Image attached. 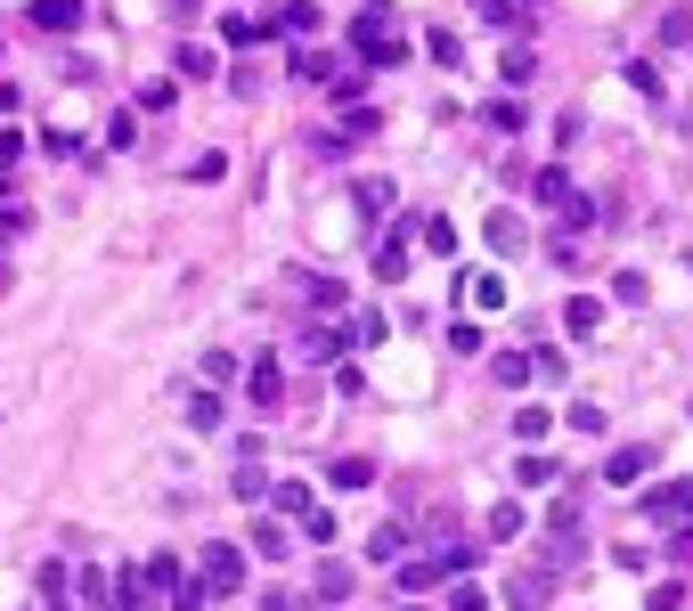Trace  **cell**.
Segmentation results:
<instances>
[{"mask_svg":"<svg viewBox=\"0 0 693 611\" xmlns=\"http://www.w3.org/2000/svg\"><path fill=\"white\" fill-rule=\"evenodd\" d=\"M351 57H360L367 74H384V66L408 57V41L392 33V9H360V17H351Z\"/></svg>","mask_w":693,"mask_h":611,"instance_id":"cell-1","label":"cell"},{"mask_svg":"<svg viewBox=\"0 0 693 611\" xmlns=\"http://www.w3.org/2000/svg\"><path fill=\"white\" fill-rule=\"evenodd\" d=\"M196 579H204V596H245V546L237 538H213V546H204V555H196Z\"/></svg>","mask_w":693,"mask_h":611,"instance_id":"cell-2","label":"cell"},{"mask_svg":"<svg viewBox=\"0 0 693 611\" xmlns=\"http://www.w3.org/2000/svg\"><path fill=\"white\" fill-rule=\"evenodd\" d=\"M286 286L302 293L319 319H351V286H343V278H319V269H286Z\"/></svg>","mask_w":693,"mask_h":611,"instance_id":"cell-3","label":"cell"},{"mask_svg":"<svg viewBox=\"0 0 693 611\" xmlns=\"http://www.w3.org/2000/svg\"><path fill=\"white\" fill-rule=\"evenodd\" d=\"M653 465H661V449H653V440H620V449L604 457V481H612V490H637V481L653 473Z\"/></svg>","mask_w":693,"mask_h":611,"instance_id":"cell-4","label":"cell"},{"mask_svg":"<svg viewBox=\"0 0 693 611\" xmlns=\"http://www.w3.org/2000/svg\"><path fill=\"white\" fill-rule=\"evenodd\" d=\"M343 351H351V319H319V326H302V360H310V367H343Z\"/></svg>","mask_w":693,"mask_h":611,"instance_id":"cell-5","label":"cell"},{"mask_svg":"<svg viewBox=\"0 0 693 611\" xmlns=\"http://www.w3.org/2000/svg\"><path fill=\"white\" fill-rule=\"evenodd\" d=\"M262 25H269V41H310V33L327 25V17H319V0H286V9H269V17H262Z\"/></svg>","mask_w":693,"mask_h":611,"instance_id":"cell-6","label":"cell"},{"mask_svg":"<svg viewBox=\"0 0 693 611\" xmlns=\"http://www.w3.org/2000/svg\"><path fill=\"white\" fill-rule=\"evenodd\" d=\"M90 17V0H25V25L33 33H74Z\"/></svg>","mask_w":693,"mask_h":611,"instance_id":"cell-7","label":"cell"},{"mask_svg":"<svg viewBox=\"0 0 693 611\" xmlns=\"http://www.w3.org/2000/svg\"><path fill=\"white\" fill-rule=\"evenodd\" d=\"M457 302L466 310H507V278L498 269H457Z\"/></svg>","mask_w":693,"mask_h":611,"instance_id":"cell-8","label":"cell"},{"mask_svg":"<svg viewBox=\"0 0 693 611\" xmlns=\"http://www.w3.org/2000/svg\"><path fill=\"white\" fill-rule=\"evenodd\" d=\"M490 384H507V392H531L539 384V351H522V343H507L490 360Z\"/></svg>","mask_w":693,"mask_h":611,"instance_id":"cell-9","label":"cell"},{"mask_svg":"<svg viewBox=\"0 0 693 611\" xmlns=\"http://www.w3.org/2000/svg\"><path fill=\"white\" fill-rule=\"evenodd\" d=\"M269 514H278V522H302V514H319V497H310V481L278 473V481H269Z\"/></svg>","mask_w":693,"mask_h":611,"instance_id":"cell-10","label":"cell"},{"mask_svg":"<svg viewBox=\"0 0 693 611\" xmlns=\"http://www.w3.org/2000/svg\"><path fill=\"white\" fill-rule=\"evenodd\" d=\"M563 334H572V343H596L604 334V293H572V302H563Z\"/></svg>","mask_w":693,"mask_h":611,"instance_id":"cell-11","label":"cell"},{"mask_svg":"<svg viewBox=\"0 0 693 611\" xmlns=\"http://www.w3.org/2000/svg\"><path fill=\"white\" fill-rule=\"evenodd\" d=\"M367 562L401 571V562H408V522H375V530H367Z\"/></svg>","mask_w":693,"mask_h":611,"instance_id":"cell-12","label":"cell"},{"mask_svg":"<svg viewBox=\"0 0 693 611\" xmlns=\"http://www.w3.org/2000/svg\"><path fill=\"white\" fill-rule=\"evenodd\" d=\"M245 392H254V408H278V399H286V367H278V351H262V360H254Z\"/></svg>","mask_w":693,"mask_h":611,"instance_id":"cell-13","label":"cell"},{"mask_svg":"<svg viewBox=\"0 0 693 611\" xmlns=\"http://www.w3.org/2000/svg\"><path fill=\"white\" fill-rule=\"evenodd\" d=\"M644 505H653V522H669V530H678V522H693V481L678 473V481H669V490H653Z\"/></svg>","mask_w":693,"mask_h":611,"instance_id":"cell-14","label":"cell"},{"mask_svg":"<svg viewBox=\"0 0 693 611\" xmlns=\"http://www.w3.org/2000/svg\"><path fill=\"white\" fill-rule=\"evenodd\" d=\"M408 237H416V221H401V237L375 245V278H384V286H401V278H408Z\"/></svg>","mask_w":693,"mask_h":611,"instance_id":"cell-15","label":"cell"},{"mask_svg":"<svg viewBox=\"0 0 693 611\" xmlns=\"http://www.w3.org/2000/svg\"><path fill=\"white\" fill-rule=\"evenodd\" d=\"M555 481H563V465H555L547 449H522L514 457V490H555Z\"/></svg>","mask_w":693,"mask_h":611,"instance_id":"cell-16","label":"cell"},{"mask_svg":"<svg viewBox=\"0 0 693 611\" xmlns=\"http://www.w3.org/2000/svg\"><path fill=\"white\" fill-rule=\"evenodd\" d=\"M351 213H360V228H375L392 213V180H351Z\"/></svg>","mask_w":693,"mask_h":611,"instance_id":"cell-17","label":"cell"},{"mask_svg":"<svg viewBox=\"0 0 693 611\" xmlns=\"http://www.w3.org/2000/svg\"><path fill=\"white\" fill-rule=\"evenodd\" d=\"M74 596H82V611H115V571L82 562V571H74Z\"/></svg>","mask_w":693,"mask_h":611,"instance_id":"cell-18","label":"cell"},{"mask_svg":"<svg viewBox=\"0 0 693 611\" xmlns=\"http://www.w3.org/2000/svg\"><path fill=\"white\" fill-rule=\"evenodd\" d=\"M245 546H254V555H269V562H286V555H294V522L262 514V522H254V538H245Z\"/></svg>","mask_w":693,"mask_h":611,"instance_id":"cell-19","label":"cell"},{"mask_svg":"<svg viewBox=\"0 0 693 611\" xmlns=\"http://www.w3.org/2000/svg\"><path fill=\"white\" fill-rule=\"evenodd\" d=\"M115 611H156V587H147L139 562H122V571H115Z\"/></svg>","mask_w":693,"mask_h":611,"instance_id":"cell-20","label":"cell"},{"mask_svg":"<svg viewBox=\"0 0 693 611\" xmlns=\"http://www.w3.org/2000/svg\"><path fill=\"white\" fill-rule=\"evenodd\" d=\"M228 425V399L204 384V392H188V432H221Z\"/></svg>","mask_w":693,"mask_h":611,"instance_id":"cell-21","label":"cell"},{"mask_svg":"<svg viewBox=\"0 0 693 611\" xmlns=\"http://www.w3.org/2000/svg\"><path fill=\"white\" fill-rule=\"evenodd\" d=\"M327 490H375V457H334V465H327Z\"/></svg>","mask_w":693,"mask_h":611,"instance_id":"cell-22","label":"cell"},{"mask_svg":"<svg viewBox=\"0 0 693 611\" xmlns=\"http://www.w3.org/2000/svg\"><path fill=\"white\" fill-rule=\"evenodd\" d=\"M481 237H490L498 253H522V245H531V228H522V213H507V204H498V213L481 221Z\"/></svg>","mask_w":693,"mask_h":611,"instance_id":"cell-23","label":"cell"},{"mask_svg":"<svg viewBox=\"0 0 693 611\" xmlns=\"http://www.w3.org/2000/svg\"><path fill=\"white\" fill-rule=\"evenodd\" d=\"M547 432H555L547 399H522V408H514V440H522V449H539V440H547Z\"/></svg>","mask_w":693,"mask_h":611,"instance_id":"cell-24","label":"cell"},{"mask_svg":"<svg viewBox=\"0 0 693 611\" xmlns=\"http://www.w3.org/2000/svg\"><path fill=\"white\" fill-rule=\"evenodd\" d=\"M172 98H180V82H172V74H147L139 90H131V107H139V115H172Z\"/></svg>","mask_w":693,"mask_h":611,"instance_id":"cell-25","label":"cell"},{"mask_svg":"<svg viewBox=\"0 0 693 611\" xmlns=\"http://www.w3.org/2000/svg\"><path fill=\"white\" fill-rule=\"evenodd\" d=\"M254 41H269L262 17H245V9H228V17H221V50H254Z\"/></svg>","mask_w":693,"mask_h":611,"instance_id":"cell-26","label":"cell"},{"mask_svg":"<svg viewBox=\"0 0 693 611\" xmlns=\"http://www.w3.org/2000/svg\"><path fill=\"white\" fill-rule=\"evenodd\" d=\"M204 603H213V596H204V579H196V571H180L172 587H163V611H204Z\"/></svg>","mask_w":693,"mask_h":611,"instance_id":"cell-27","label":"cell"},{"mask_svg":"<svg viewBox=\"0 0 693 611\" xmlns=\"http://www.w3.org/2000/svg\"><path fill=\"white\" fill-rule=\"evenodd\" d=\"M612 302H620V310H644V302H653V278H644V269H620V278H612Z\"/></svg>","mask_w":693,"mask_h":611,"instance_id":"cell-28","label":"cell"},{"mask_svg":"<svg viewBox=\"0 0 693 611\" xmlns=\"http://www.w3.org/2000/svg\"><path fill=\"white\" fill-rule=\"evenodd\" d=\"M310 587H319V603H343V596H351V562H334V555H327Z\"/></svg>","mask_w":693,"mask_h":611,"instance_id":"cell-29","label":"cell"},{"mask_svg":"<svg viewBox=\"0 0 693 611\" xmlns=\"http://www.w3.org/2000/svg\"><path fill=\"white\" fill-rule=\"evenodd\" d=\"M433 571H440V579H466V571H473V546H466V538H440Z\"/></svg>","mask_w":693,"mask_h":611,"instance_id":"cell-30","label":"cell"},{"mask_svg":"<svg viewBox=\"0 0 693 611\" xmlns=\"http://www.w3.org/2000/svg\"><path fill=\"white\" fill-rule=\"evenodd\" d=\"M384 334H392V319H384V310H351V343H360V351H375Z\"/></svg>","mask_w":693,"mask_h":611,"instance_id":"cell-31","label":"cell"},{"mask_svg":"<svg viewBox=\"0 0 693 611\" xmlns=\"http://www.w3.org/2000/svg\"><path fill=\"white\" fill-rule=\"evenodd\" d=\"M180 74H188V82H213V74H221V50H204V41H188V50H180Z\"/></svg>","mask_w":693,"mask_h":611,"instance_id":"cell-32","label":"cell"},{"mask_svg":"<svg viewBox=\"0 0 693 611\" xmlns=\"http://www.w3.org/2000/svg\"><path fill=\"white\" fill-rule=\"evenodd\" d=\"M531 187H539V204H547V213H563V196H572V172H563V163H547Z\"/></svg>","mask_w":693,"mask_h":611,"instance_id":"cell-33","label":"cell"},{"mask_svg":"<svg viewBox=\"0 0 693 611\" xmlns=\"http://www.w3.org/2000/svg\"><path fill=\"white\" fill-rule=\"evenodd\" d=\"M440 611H498V596H490V587H473V579H457V587H449V603H440Z\"/></svg>","mask_w":693,"mask_h":611,"instance_id":"cell-34","label":"cell"},{"mask_svg":"<svg viewBox=\"0 0 693 611\" xmlns=\"http://www.w3.org/2000/svg\"><path fill=\"white\" fill-rule=\"evenodd\" d=\"M416 237H425V253H440V261H449V253H457V221L425 213V228H416Z\"/></svg>","mask_w":693,"mask_h":611,"instance_id":"cell-35","label":"cell"},{"mask_svg":"<svg viewBox=\"0 0 693 611\" xmlns=\"http://www.w3.org/2000/svg\"><path fill=\"white\" fill-rule=\"evenodd\" d=\"M269 481H278V473H262V465H237V481H228V490H237L245 505H269Z\"/></svg>","mask_w":693,"mask_h":611,"instance_id":"cell-36","label":"cell"},{"mask_svg":"<svg viewBox=\"0 0 693 611\" xmlns=\"http://www.w3.org/2000/svg\"><path fill=\"white\" fill-rule=\"evenodd\" d=\"M473 9H481V25H490V33H514L522 25V0H473Z\"/></svg>","mask_w":693,"mask_h":611,"instance_id":"cell-37","label":"cell"},{"mask_svg":"<svg viewBox=\"0 0 693 611\" xmlns=\"http://www.w3.org/2000/svg\"><path fill=\"white\" fill-rule=\"evenodd\" d=\"M294 82H334V57L327 50H294Z\"/></svg>","mask_w":693,"mask_h":611,"instance_id":"cell-38","label":"cell"},{"mask_svg":"<svg viewBox=\"0 0 693 611\" xmlns=\"http://www.w3.org/2000/svg\"><path fill=\"white\" fill-rule=\"evenodd\" d=\"M628 90H644V98H661V66H653V57H628Z\"/></svg>","mask_w":693,"mask_h":611,"instance_id":"cell-39","label":"cell"},{"mask_svg":"<svg viewBox=\"0 0 693 611\" xmlns=\"http://www.w3.org/2000/svg\"><path fill=\"white\" fill-rule=\"evenodd\" d=\"M196 375H204V384H221V392H228V384H237V351H204V367H196Z\"/></svg>","mask_w":693,"mask_h":611,"instance_id":"cell-40","label":"cell"},{"mask_svg":"<svg viewBox=\"0 0 693 611\" xmlns=\"http://www.w3.org/2000/svg\"><path fill=\"white\" fill-rule=\"evenodd\" d=\"M481 530H490L498 546H507V538H522V505H490V522H481Z\"/></svg>","mask_w":693,"mask_h":611,"instance_id":"cell-41","label":"cell"},{"mask_svg":"<svg viewBox=\"0 0 693 611\" xmlns=\"http://www.w3.org/2000/svg\"><path fill=\"white\" fill-rule=\"evenodd\" d=\"M507 603H514V611H531V603H547V579H539V571H522V579L507 587Z\"/></svg>","mask_w":693,"mask_h":611,"instance_id":"cell-42","label":"cell"},{"mask_svg":"<svg viewBox=\"0 0 693 611\" xmlns=\"http://www.w3.org/2000/svg\"><path fill=\"white\" fill-rule=\"evenodd\" d=\"M498 74H507V82H531V74H539V50H522V41H514V50L498 57Z\"/></svg>","mask_w":693,"mask_h":611,"instance_id":"cell-43","label":"cell"},{"mask_svg":"<svg viewBox=\"0 0 693 611\" xmlns=\"http://www.w3.org/2000/svg\"><path fill=\"white\" fill-rule=\"evenodd\" d=\"M294 530H302V546H334V514L319 505V514H302V522H294Z\"/></svg>","mask_w":693,"mask_h":611,"instance_id":"cell-44","label":"cell"},{"mask_svg":"<svg viewBox=\"0 0 693 611\" xmlns=\"http://www.w3.org/2000/svg\"><path fill=\"white\" fill-rule=\"evenodd\" d=\"M563 425H579V432H604V425H612V416H604L596 399H572V408H563Z\"/></svg>","mask_w":693,"mask_h":611,"instance_id":"cell-45","label":"cell"},{"mask_svg":"<svg viewBox=\"0 0 693 611\" xmlns=\"http://www.w3.org/2000/svg\"><path fill=\"white\" fill-rule=\"evenodd\" d=\"M481 115H490V131H522V98H490Z\"/></svg>","mask_w":693,"mask_h":611,"instance_id":"cell-46","label":"cell"},{"mask_svg":"<svg viewBox=\"0 0 693 611\" xmlns=\"http://www.w3.org/2000/svg\"><path fill=\"white\" fill-rule=\"evenodd\" d=\"M685 41H693V17L669 9V17H661V50H685Z\"/></svg>","mask_w":693,"mask_h":611,"instance_id":"cell-47","label":"cell"},{"mask_svg":"<svg viewBox=\"0 0 693 611\" xmlns=\"http://www.w3.org/2000/svg\"><path fill=\"white\" fill-rule=\"evenodd\" d=\"M449 351H466V360H481L490 343H481V326H473V319H457V326H449Z\"/></svg>","mask_w":693,"mask_h":611,"instance_id":"cell-48","label":"cell"},{"mask_svg":"<svg viewBox=\"0 0 693 611\" xmlns=\"http://www.w3.org/2000/svg\"><path fill=\"white\" fill-rule=\"evenodd\" d=\"M644 611H685V587H678V579H661L653 596H644Z\"/></svg>","mask_w":693,"mask_h":611,"instance_id":"cell-49","label":"cell"},{"mask_svg":"<svg viewBox=\"0 0 693 611\" xmlns=\"http://www.w3.org/2000/svg\"><path fill=\"white\" fill-rule=\"evenodd\" d=\"M563 375H572V360H563V351H539V384H547V392H555V384H563Z\"/></svg>","mask_w":693,"mask_h":611,"instance_id":"cell-50","label":"cell"},{"mask_svg":"<svg viewBox=\"0 0 693 611\" xmlns=\"http://www.w3.org/2000/svg\"><path fill=\"white\" fill-rule=\"evenodd\" d=\"M107 147H139V115H115L107 122Z\"/></svg>","mask_w":693,"mask_h":611,"instance_id":"cell-51","label":"cell"},{"mask_svg":"<svg viewBox=\"0 0 693 611\" xmlns=\"http://www.w3.org/2000/svg\"><path fill=\"white\" fill-rule=\"evenodd\" d=\"M25 228H33L25 204H0V237H25Z\"/></svg>","mask_w":693,"mask_h":611,"instance_id":"cell-52","label":"cell"},{"mask_svg":"<svg viewBox=\"0 0 693 611\" xmlns=\"http://www.w3.org/2000/svg\"><path fill=\"white\" fill-rule=\"evenodd\" d=\"M669 562H693V522H678V530H669Z\"/></svg>","mask_w":693,"mask_h":611,"instance_id":"cell-53","label":"cell"},{"mask_svg":"<svg viewBox=\"0 0 693 611\" xmlns=\"http://www.w3.org/2000/svg\"><path fill=\"white\" fill-rule=\"evenodd\" d=\"M17 156H25V131H0V172H17Z\"/></svg>","mask_w":693,"mask_h":611,"instance_id":"cell-54","label":"cell"},{"mask_svg":"<svg viewBox=\"0 0 693 611\" xmlns=\"http://www.w3.org/2000/svg\"><path fill=\"white\" fill-rule=\"evenodd\" d=\"M262 611H294V596H262Z\"/></svg>","mask_w":693,"mask_h":611,"instance_id":"cell-55","label":"cell"},{"mask_svg":"<svg viewBox=\"0 0 693 611\" xmlns=\"http://www.w3.org/2000/svg\"><path fill=\"white\" fill-rule=\"evenodd\" d=\"M408 611H433V603H416V596H408Z\"/></svg>","mask_w":693,"mask_h":611,"instance_id":"cell-56","label":"cell"},{"mask_svg":"<svg viewBox=\"0 0 693 611\" xmlns=\"http://www.w3.org/2000/svg\"><path fill=\"white\" fill-rule=\"evenodd\" d=\"M522 9H539V0H522Z\"/></svg>","mask_w":693,"mask_h":611,"instance_id":"cell-57","label":"cell"}]
</instances>
